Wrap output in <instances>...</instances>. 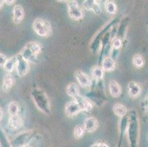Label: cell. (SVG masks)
<instances>
[{
  "mask_svg": "<svg viewBox=\"0 0 148 147\" xmlns=\"http://www.w3.org/2000/svg\"><path fill=\"white\" fill-rule=\"evenodd\" d=\"M139 130L140 125L138 113L135 110H132L129 113L127 128V140L130 147H138Z\"/></svg>",
  "mask_w": 148,
  "mask_h": 147,
  "instance_id": "6da1fadb",
  "label": "cell"
},
{
  "mask_svg": "<svg viewBox=\"0 0 148 147\" xmlns=\"http://www.w3.org/2000/svg\"><path fill=\"white\" fill-rule=\"evenodd\" d=\"M90 91L86 94V97L88 98L93 104L97 105L99 107H102L107 101L105 94L104 81L94 80L92 79L91 85L90 86Z\"/></svg>",
  "mask_w": 148,
  "mask_h": 147,
  "instance_id": "7a4b0ae2",
  "label": "cell"
},
{
  "mask_svg": "<svg viewBox=\"0 0 148 147\" xmlns=\"http://www.w3.org/2000/svg\"><path fill=\"white\" fill-rule=\"evenodd\" d=\"M31 97L38 110L47 116L50 115V102L48 96L39 88H35L31 91Z\"/></svg>",
  "mask_w": 148,
  "mask_h": 147,
  "instance_id": "3957f363",
  "label": "cell"
},
{
  "mask_svg": "<svg viewBox=\"0 0 148 147\" xmlns=\"http://www.w3.org/2000/svg\"><path fill=\"white\" fill-rule=\"evenodd\" d=\"M121 19H122L121 17H116L114 19L111 20L109 22L105 24L104 26L101 27V29L99 30H98L97 32V33L93 37L92 40H91V43H90V49H91V52L93 53H97L98 52H99L101 41H102L103 38L104 37V36L108 32L111 30L113 27H114L115 25L119 24Z\"/></svg>",
  "mask_w": 148,
  "mask_h": 147,
  "instance_id": "277c9868",
  "label": "cell"
},
{
  "mask_svg": "<svg viewBox=\"0 0 148 147\" xmlns=\"http://www.w3.org/2000/svg\"><path fill=\"white\" fill-rule=\"evenodd\" d=\"M42 50V46L41 44L36 41H30L28 42L22 50L20 52V55L23 58L27 61L36 63L37 61L38 57Z\"/></svg>",
  "mask_w": 148,
  "mask_h": 147,
  "instance_id": "5b68a950",
  "label": "cell"
},
{
  "mask_svg": "<svg viewBox=\"0 0 148 147\" xmlns=\"http://www.w3.org/2000/svg\"><path fill=\"white\" fill-rule=\"evenodd\" d=\"M33 29L38 36L49 37L52 34V26L49 21L44 18H38L33 23Z\"/></svg>",
  "mask_w": 148,
  "mask_h": 147,
  "instance_id": "8992f818",
  "label": "cell"
},
{
  "mask_svg": "<svg viewBox=\"0 0 148 147\" xmlns=\"http://www.w3.org/2000/svg\"><path fill=\"white\" fill-rule=\"evenodd\" d=\"M36 135V133L34 130H27L20 133L11 141L13 147H23L29 145V143Z\"/></svg>",
  "mask_w": 148,
  "mask_h": 147,
  "instance_id": "52a82bcc",
  "label": "cell"
},
{
  "mask_svg": "<svg viewBox=\"0 0 148 147\" xmlns=\"http://www.w3.org/2000/svg\"><path fill=\"white\" fill-rule=\"evenodd\" d=\"M67 8H68L69 16L72 19L75 21H79L84 17V12L76 1H74V0L68 1Z\"/></svg>",
  "mask_w": 148,
  "mask_h": 147,
  "instance_id": "ba28073f",
  "label": "cell"
},
{
  "mask_svg": "<svg viewBox=\"0 0 148 147\" xmlns=\"http://www.w3.org/2000/svg\"><path fill=\"white\" fill-rule=\"evenodd\" d=\"M29 71V63L23 58L20 54L17 55L16 71L19 77H25Z\"/></svg>",
  "mask_w": 148,
  "mask_h": 147,
  "instance_id": "9c48e42d",
  "label": "cell"
},
{
  "mask_svg": "<svg viewBox=\"0 0 148 147\" xmlns=\"http://www.w3.org/2000/svg\"><path fill=\"white\" fill-rule=\"evenodd\" d=\"M129 19L128 17H124L119 21V24L117 27V32H116V38L120 39L122 41L125 40L126 34H127V28L129 25Z\"/></svg>",
  "mask_w": 148,
  "mask_h": 147,
  "instance_id": "30bf717a",
  "label": "cell"
},
{
  "mask_svg": "<svg viewBox=\"0 0 148 147\" xmlns=\"http://www.w3.org/2000/svg\"><path fill=\"white\" fill-rule=\"evenodd\" d=\"M81 112L80 106L75 100L69 101L65 105V113L68 117H75Z\"/></svg>",
  "mask_w": 148,
  "mask_h": 147,
  "instance_id": "8fae6325",
  "label": "cell"
},
{
  "mask_svg": "<svg viewBox=\"0 0 148 147\" xmlns=\"http://www.w3.org/2000/svg\"><path fill=\"white\" fill-rule=\"evenodd\" d=\"M75 76L78 84L83 88H89L91 85V80L88 75L81 70H77L75 72Z\"/></svg>",
  "mask_w": 148,
  "mask_h": 147,
  "instance_id": "7c38bea8",
  "label": "cell"
},
{
  "mask_svg": "<svg viewBox=\"0 0 148 147\" xmlns=\"http://www.w3.org/2000/svg\"><path fill=\"white\" fill-rule=\"evenodd\" d=\"M74 100H75L77 102L80 109H81V111L90 112L93 110L94 104L86 96H83L80 94V95L75 97Z\"/></svg>",
  "mask_w": 148,
  "mask_h": 147,
  "instance_id": "4fadbf2b",
  "label": "cell"
},
{
  "mask_svg": "<svg viewBox=\"0 0 148 147\" xmlns=\"http://www.w3.org/2000/svg\"><path fill=\"white\" fill-rule=\"evenodd\" d=\"M127 124H128V115L121 118L120 122H119V138L116 147H122L123 146L124 137L125 135V133H127Z\"/></svg>",
  "mask_w": 148,
  "mask_h": 147,
  "instance_id": "5bb4252c",
  "label": "cell"
},
{
  "mask_svg": "<svg viewBox=\"0 0 148 147\" xmlns=\"http://www.w3.org/2000/svg\"><path fill=\"white\" fill-rule=\"evenodd\" d=\"M83 7L84 9L93 12L95 14L100 15L102 13L101 7L97 1L95 0H85L83 2Z\"/></svg>",
  "mask_w": 148,
  "mask_h": 147,
  "instance_id": "9a60e30c",
  "label": "cell"
},
{
  "mask_svg": "<svg viewBox=\"0 0 148 147\" xmlns=\"http://www.w3.org/2000/svg\"><path fill=\"white\" fill-rule=\"evenodd\" d=\"M83 126L86 132L89 133H92L97 129L99 126V123L97 118L95 117H88L86 118L83 123Z\"/></svg>",
  "mask_w": 148,
  "mask_h": 147,
  "instance_id": "2e32d148",
  "label": "cell"
},
{
  "mask_svg": "<svg viewBox=\"0 0 148 147\" xmlns=\"http://www.w3.org/2000/svg\"><path fill=\"white\" fill-rule=\"evenodd\" d=\"M23 125H24L23 120L18 114L15 116H10L9 117L8 122V126L9 129H12V130H17L22 127Z\"/></svg>",
  "mask_w": 148,
  "mask_h": 147,
  "instance_id": "e0dca14e",
  "label": "cell"
},
{
  "mask_svg": "<svg viewBox=\"0 0 148 147\" xmlns=\"http://www.w3.org/2000/svg\"><path fill=\"white\" fill-rule=\"evenodd\" d=\"M108 91L110 94L114 98H118L122 94L121 85L116 80H111L108 83Z\"/></svg>",
  "mask_w": 148,
  "mask_h": 147,
  "instance_id": "ac0fdd59",
  "label": "cell"
},
{
  "mask_svg": "<svg viewBox=\"0 0 148 147\" xmlns=\"http://www.w3.org/2000/svg\"><path fill=\"white\" fill-rule=\"evenodd\" d=\"M25 17V10L19 5H15L13 9V21L15 24H20Z\"/></svg>",
  "mask_w": 148,
  "mask_h": 147,
  "instance_id": "d6986e66",
  "label": "cell"
},
{
  "mask_svg": "<svg viewBox=\"0 0 148 147\" xmlns=\"http://www.w3.org/2000/svg\"><path fill=\"white\" fill-rule=\"evenodd\" d=\"M127 91H128V94L130 97L136 98L141 94L142 88L138 83L134 81H131L127 85Z\"/></svg>",
  "mask_w": 148,
  "mask_h": 147,
  "instance_id": "ffe728a7",
  "label": "cell"
},
{
  "mask_svg": "<svg viewBox=\"0 0 148 147\" xmlns=\"http://www.w3.org/2000/svg\"><path fill=\"white\" fill-rule=\"evenodd\" d=\"M101 67L106 72H111L116 68V61L110 56L106 57L103 59L101 63Z\"/></svg>",
  "mask_w": 148,
  "mask_h": 147,
  "instance_id": "44dd1931",
  "label": "cell"
},
{
  "mask_svg": "<svg viewBox=\"0 0 148 147\" xmlns=\"http://www.w3.org/2000/svg\"><path fill=\"white\" fill-rule=\"evenodd\" d=\"M112 109L114 114L119 118H122L127 115V109L123 104L116 103L113 106Z\"/></svg>",
  "mask_w": 148,
  "mask_h": 147,
  "instance_id": "7402d4cb",
  "label": "cell"
},
{
  "mask_svg": "<svg viewBox=\"0 0 148 147\" xmlns=\"http://www.w3.org/2000/svg\"><path fill=\"white\" fill-rule=\"evenodd\" d=\"M14 77L13 75L10 74H7L3 79V83H2V90L5 92H8L12 87L14 85Z\"/></svg>",
  "mask_w": 148,
  "mask_h": 147,
  "instance_id": "603a6c76",
  "label": "cell"
},
{
  "mask_svg": "<svg viewBox=\"0 0 148 147\" xmlns=\"http://www.w3.org/2000/svg\"><path fill=\"white\" fill-rule=\"evenodd\" d=\"M66 92L69 96L74 99L76 96L80 95V89L75 83H69L66 88Z\"/></svg>",
  "mask_w": 148,
  "mask_h": 147,
  "instance_id": "cb8c5ba5",
  "label": "cell"
},
{
  "mask_svg": "<svg viewBox=\"0 0 148 147\" xmlns=\"http://www.w3.org/2000/svg\"><path fill=\"white\" fill-rule=\"evenodd\" d=\"M17 65V55L16 56H13L10 57V58L8 59L7 62L5 63V66H4V69L5 70V71L10 74L12 71L14 70L15 68H16Z\"/></svg>",
  "mask_w": 148,
  "mask_h": 147,
  "instance_id": "d4e9b609",
  "label": "cell"
},
{
  "mask_svg": "<svg viewBox=\"0 0 148 147\" xmlns=\"http://www.w3.org/2000/svg\"><path fill=\"white\" fill-rule=\"evenodd\" d=\"M104 70L101 66L94 67L91 70V77L94 80H102L104 77Z\"/></svg>",
  "mask_w": 148,
  "mask_h": 147,
  "instance_id": "484cf974",
  "label": "cell"
},
{
  "mask_svg": "<svg viewBox=\"0 0 148 147\" xmlns=\"http://www.w3.org/2000/svg\"><path fill=\"white\" fill-rule=\"evenodd\" d=\"M105 9L109 15H115L117 11V6L112 1H106L105 3Z\"/></svg>",
  "mask_w": 148,
  "mask_h": 147,
  "instance_id": "4316f807",
  "label": "cell"
},
{
  "mask_svg": "<svg viewBox=\"0 0 148 147\" xmlns=\"http://www.w3.org/2000/svg\"><path fill=\"white\" fill-rule=\"evenodd\" d=\"M0 147H13L11 142H10L4 130L1 128H0Z\"/></svg>",
  "mask_w": 148,
  "mask_h": 147,
  "instance_id": "83f0119b",
  "label": "cell"
},
{
  "mask_svg": "<svg viewBox=\"0 0 148 147\" xmlns=\"http://www.w3.org/2000/svg\"><path fill=\"white\" fill-rule=\"evenodd\" d=\"M8 114L10 116L18 115L19 112V105L16 102H11L9 103L8 107Z\"/></svg>",
  "mask_w": 148,
  "mask_h": 147,
  "instance_id": "f1b7e54d",
  "label": "cell"
},
{
  "mask_svg": "<svg viewBox=\"0 0 148 147\" xmlns=\"http://www.w3.org/2000/svg\"><path fill=\"white\" fill-rule=\"evenodd\" d=\"M132 63L137 68H141L145 65V59L141 55H135L133 57Z\"/></svg>",
  "mask_w": 148,
  "mask_h": 147,
  "instance_id": "f546056e",
  "label": "cell"
},
{
  "mask_svg": "<svg viewBox=\"0 0 148 147\" xmlns=\"http://www.w3.org/2000/svg\"><path fill=\"white\" fill-rule=\"evenodd\" d=\"M86 130L82 125H77L74 129V136L76 139H80L84 136Z\"/></svg>",
  "mask_w": 148,
  "mask_h": 147,
  "instance_id": "4dcf8cb0",
  "label": "cell"
},
{
  "mask_svg": "<svg viewBox=\"0 0 148 147\" xmlns=\"http://www.w3.org/2000/svg\"><path fill=\"white\" fill-rule=\"evenodd\" d=\"M122 45H123V41L121 40L119 38H115L111 41V50H115V51H119V49L122 48Z\"/></svg>",
  "mask_w": 148,
  "mask_h": 147,
  "instance_id": "1f68e13d",
  "label": "cell"
},
{
  "mask_svg": "<svg viewBox=\"0 0 148 147\" xmlns=\"http://www.w3.org/2000/svg\"><path fill=\"white\" fill-rule=\"evenodd\" d=\"M7 60H8L7 57L3 54L0 53V67H4Z\"/></svg>",
  "mask_w": 148,
  "mask_h": 147,
  "instance_id": "d6a6232c",
  "label": "cell"
},
{
  "mask_svg": "<svg viewBox=\"0 0 148 147\" xmlns=\"http://www.w3.org/2000/svg\"><path fill=\"white\" fill-rule=\"evenodd\" d=\"M3 116H4L3 110H2V107H0V121H2V119L3 118Z\"/></svg>",
  "mask_w": 148,
  "mask_h": 147,
  "instance_id": "836d02e7",
  "label": "cell"
},
{
  "mask_svg": "<svg viewBox=\"0 0 148 147\" xmlns=\"http://www.w3.org/2000/svg\"><path fill=\"white\" fill-rule=\"evenodd\" d=\"M5 2V4H7V5H12V4H13L15 2L14 0H10V1H8V0H6V1H4Z\"/></svg>",
  "mask_w": 148,
  "mask_h": 147,
  "instance_id": "e575fe53",
  "label": "cell"
},
{
  "mask_svg": "<svg viewBox=\"0 0 148 147\" xmlns=\"http://www.w3.org/2000/svg\"><path fill=\"white\" fill-rule=\"evenodd\" d=\"M91 147H100V142L95 143Z\"/></svg>",
  "mask_w": 148,
  "mask_h": 147,
  "instance_id": "d590c367",
  "label": "cell"
},
{
  "mask_svg": "<svg viewBox=\"0 0 148 147\" xmlns=\"http://www.w3.org/2000/svg\"><path fill=\"white\" fill-rule=\"evenodd\" d=\"M100 147H109V146L107 144H106V143L100 142Z\"/></svg>",
  "mask_w": 148,
  "mask_h": 147,
  "instance_id": "8d00e7d4",
  "label": "cell"
},
{
  "mask_svg": "<svg viewBox=\"0 0 148 147\" xmlns=\"http://www.w3.org/2000/svg\"><path fill=\"white\" fill-rule=\"evenodd\" d=\"M145 107H146V108L147 109V110H148V98L146 99V100H145Z\"/></svg>",
  "mask_w": 148,
  "mask_h": 147,
  "instance_id": "74e56055",
  "label": "cell"
},
{
  "mask_svg": "<svg viewBox=\"0 0 148 147\" xmlns=\"http://www.w3.org/2000/svg\"><path fill=\"white\" fill-rule=\"evenodd\" d=\"M4 3H5V2H4V1H2V0H0V9L2 8Z\"/></svg>",
  "mask_w": 148,
  "mask_h": 147,
  "instance_id": "f35d334b",
  "label": "cell"
},
{
  "mask_svg": "<svg viewBox=\"0 0 148 147\" xmlns=\"http://www.w3.org/2000/svg\"><path fill=\"white\" fill-rule=\"evenodd\" d=\"M146 114H147V116H148V110H147V113H146Z\"/></svg>",
  "mask_w": 148,
  "mask_h": 147,
  "instance_id": "ab89813d",
  "label": "cell"
},
{
  "mask_svg": "<svg viewBox=\"0 0 148 147\" xmlns=\"http://www.w3.org/2000/svg\"><path fill=\"white\" fill-rule=\"evenodd\" d=\"M29 147H31V146H29Z\"/></svg>",
  "mask_w": 148,
  "mask_h": 147,
  "instance_id": "60d3db41",
  "label": "cell"
}]
</instances>
